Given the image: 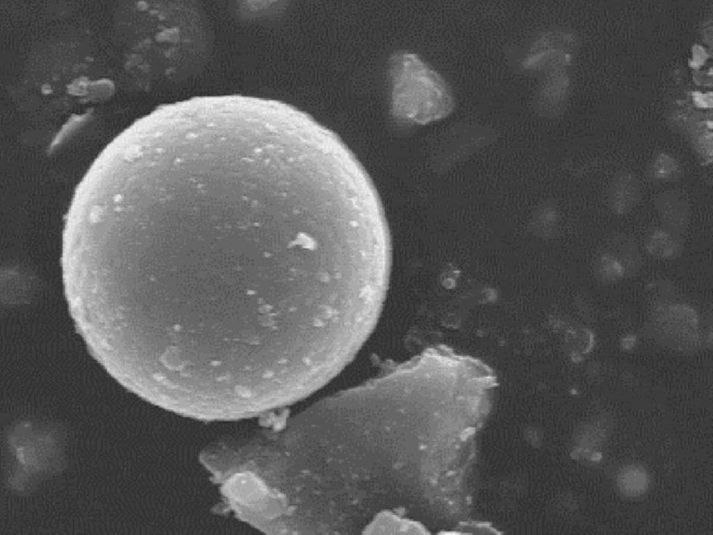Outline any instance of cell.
<instances>
[{
	"label": "cell",
	"mask_w": 713,
	"mask_h": 535,
	"mask_svg": "<svg viewBox=\"0 0 713 535\" xmlns=\"http://www.w3.org/2000/svg\"><path fill=\"white\" fill-rule=\"evenodd\" d=\"M394 72V102L399 113L425 123L447 116L454 102L442 78L414 55H405Z\"/></svg>",
	"instance_id": "1"
},
{
	"label": "cell",
	"mask_w": 713,
	"mask_h": 535,
	"mask_svg": "<svg viewBox=\"0 0 713 535\" xmlns=\"http://www.w3.org/2000/svg\"><path fill=\"white\" fill-rule=\"evenodd\" d=\"M641 199V185L638 177L629 171L617 173L612 178L607 195L610 210L617 215L631 212Z\"/></svg>",
	"instance_id": "2"
},
{
	"label": "cell",
	"mask_w": 713,
	"mask_h": 535,
	"mask_svg": "<svg viewBox=\"0 0 713 535\" xmlns=\"http://www.w3.org/2000/svg\"><path fill=\"white\" fill-rule=\"evenodd\" d=\"M655 205L664 228L678 235L685 232L691 210L682 194L675 191L663 192L657 197Z\"/></svg>",
	"instance_id": "3"
},
{
	"label": "cell",
	"mask_w": 713,
	"mask_h": 535,
	"mask_svg": "<svg viewBox=\"0 0 713 535\" xmlns=\"http://www.w3.org/2000/svg\"><path fill=\"white\" fill-rule=\"evenodd\" d=\"M225 490L230 497L243 504L256 502L264 497L267 492L264 484L249 473L238 474L231 478Z\"/></svg>",
	"instance_id": "4"
},
{
	"label": "cell",
	"mask_w": 713,
	"mask_h": 535,
	"mask_svg": "<svg viewBox=\"0 0 713 535\" xmlns=\"http://www.w3.org/2000/svg\"><path fill=\"white\" fill-rule=\"evenodd\" d=\"M680 235L665 228L653 231L647 240V249L655 256L660 258L675 257L682 250L683 243Z\"/></svg>",
	"instance_id": "5"
},
{
	"label": "cell",
	"mask_w": 713,
	"mask_h": 535,
	"mask_svg": "<svg viewBox=\"0 0 713 535\" xmlns=\"http://www.w3.org/2000/svg\"><path fill=\"white\" fill-rule=\"evenodd\" d=\"M617 481L620 491L628 497L643 494L648 486V476L645 470L634 465L624 468L620 472Z\"/></svg>",
	"instance_id": "6"
},
{
	"label": "cell",
	"mask_w": 713,
	"mask_h": 535,
	"mask_svg": "<svg viewBox=\"0 0 713 535\" xmlns=\"http://www.w3.org/2000/svg\"><path fill=\"white\" fill-rule=\"evenodd\" d=\"M651 177L660 182H673L679 180L682 174L680 165L671 157L661 155L651 166Z\"/></svg>",
	"instance_id": "7"
},
{
	"label": "cell",
	"mask_w": 713,
	"mask_h": 535,
	"mask_svg": "<svg viewBox=\"0 0 713 535\" xmlns=\"http://www.w3.org/2000/svg\"><path fill=\"white\" fill-rule=\"evenodd\" d=\"M595 268L598 275L607 281L617 279L624 274L620 263L609 252L602 254L598 257Z\"/></svg>",
	"instance_id": "8"
}]
</instances>
